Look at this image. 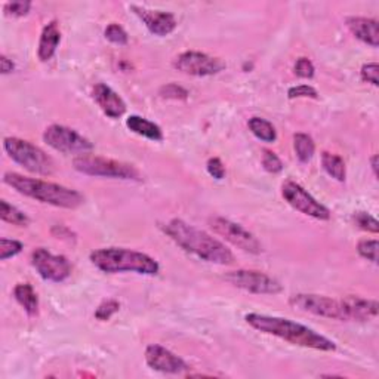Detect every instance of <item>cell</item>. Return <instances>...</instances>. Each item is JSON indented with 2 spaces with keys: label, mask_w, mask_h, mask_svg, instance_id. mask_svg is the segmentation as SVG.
I'll return each mask as SVG.
<instances>
[{
  "label": "cell",
  "mask_w": 379,
  "mask_h": 379,
  "mask_svg": "<svg viewBox=\"0 0 379 379\" xmlns=\"http://www.w3.org/2000/svg\"><path fill=\"white\" fill-rule=\"evenodd\" d=\"M160 229L181 249L206 262L218 265H230L234 262L233 252L226 245L206 231L190 226L186 221L175 218L160 224Z\"/></svg>",
  "instance_id": "cell-1"
},
{
  "label": "cell",
  "mask_w": 379,
  "mask_h": 379,
  "mask_svg": "<svg viewBox=\"0 0 379 379\" xmlns=\"http://www.w3.org/2000/svg\"><path fill=\"white\" fill-rule=\"evenodd\" d=\"M245 320L250 328L255 330L276 336L289 344L311 348L317 351H335L336 344L323 336L321 333L316 332L314 329L301 325V323L292 321L285 317H276V316H266L258 313H249L245 316Z\"/></svg>",
  "instance_id": "cell-2"
},
{
  "label": "cell",
  "mask_w": 379,
  "mask_h": 379,
  "mask_svg": "<svg viewBox=\"0 0 379 379\" xmlns=\"http://www.w3.org/2000/svg\"><path fill=\"white\" fill-rule=\"evenodd\" d=\"M4 182L25 198L55 207L76 209L85 203V198L77 190L55 184V182L24 176L17 172H6L4 175Z\"/></svg>",
  "instance_id": "cell-3"
},
{
  "label": "cell",
  "mask_w": 379,
  "mask_h": 379,
  "mask_svg": "<svg viewBox=\"0 0 379 379\" xmlns=\"http://www.w3.org/2000/svg\"><path fill=\"white\" fill-rule=\"evenodd\" d=\"M89 258L98 270L107 274L128 271L143 276H156L160 270L159 262L150 255L124 248L96 249Z\"/></svg>",
  "instance_id": "cell-4"
},
{
  "label": "cell",
  "mask_w": 379,
  "mask_h": 379,
  "mask_svg": "<svg viewBox=\"0 0 379 379\" xmlns=\"http://www.w3.org/2000/svg\"><path fill=\"white\" fill-rule=\"evenodd\" d=\"M4 148L8 153V156L29 171L36 175H52L55 172V162L40 147L32 144L25 139L17 136H6L4 139Z\"/></svg>",
  "instance_id": "cell-5"
},
{
  "label": "cell",
  "mask_w": 379,
  "mask_h": 379,
  "mask_svg": "<svg viewBox=\"0 0 379 379\" xmlns=\"http://www.w3.org/2000/svg\"><path fill=\"white\" fill-rule=\"evenodd\" d=\"M75 169L83 175L89 176H104L115 179H128V181H141V174L134 165L92 156V154H82L73 160Z\"/></svg>",
  "instance_id": "cell-6"
},
{
  "label": "cell",
  "mask_w": 379,
  "mask_h": 379,
  "mask_svg": "<svg viewBox=\"0 0 379 379\" xmlns=\"http://www.w3.org/2000/svg\"><path fill=\"white\" fill-rule=\"evenodd\" d=\"M289 304L295 310H300L308 314L345 321L341 300H335L330 297H325V295L316 293H295L289 298Z\"/></svg>",
  "instance_id": "cell-7"
},
{
  "label": "cell",
  "mask_w": 379,
  "mask_h": 379,
  "mask_svg": "<svg viewBox=\"0 0 379 379\" xmlns=\"http://www.w3.org/2000/svg\"><path fill=\"white\" fill-rule=\"evenodd\" d=\"M44 141L53 150L64 154H88L94 144L88 138L63 124H51L44 132Z\"/></svg>",
  "instance_id": "cell-8"
},
{
  "label": "cell",
  "mask_w": 379,
  "mask_h": 379,
  "mask_svg": "<svg viewBox=\"0 0 379 379\" xmlns=\"http://www.w3.org/2000/svg\"><path fill=\"white\" fill-rule=\"evenodd\" d=\"M209 226L218 236L226 238L233 246L248 252V254L258 255L262 252V245L258 238L240 224L222 217H212L209 219Z\"/></svg>",
  "instance_id": "cell-9"
},
{
  "label": "cell",
  "mask_w": 379,
  "mask_h": 379,
  "mask_svg": "<svg viewBox=\"0 0 379 379\" xmlns=\"http://www.w3.org/2000/svg\"><path fill=\"white\" fill-rule=\"evenodd\" d=\"M282 195L293 209H297L298 212L307 217H311L319 221H329L332 217L330 210L316 200L298 182L285 181L282 186Z\"/></svg>",
  "instance_id": "cell-10"
},
{
  "label": "cell",
  "mask_w": 379,
  "mask_h": 379,
  "mask_svg": "<svg viewBox=\"0 0 379 379\" xmlns=\"http://www.w3.org/2000/svg\"><path fill=\"white\" fill-rule=\"evenodd\" d=\"M172 65L178 72L195 77L214 76L221 73L227 67V64L221 58L198 51H187L179 53L172 61Z\"/></svg>",
  "instance_id": "cell-11"
},
{
  "label": "cell",
  "mask_w": 379,
  "mask_h": 379,
  "mask_svg": "<svg viewBox=\"0 0 379 379\" xmlns=\"http://www.w3.org/2000/svg\"><path fill=\"white\" fill-rule=\"evenodd\" d=\"M224 278L234 288L257 295H277L283 290V286L280 285L278 280L257 270L229 271Z\"/></svg>",
  "instance_id": "cell-12"
},
{
  "label": "cell",
  "mask_w": 379,
  "mask_h": 379,
  "mask_svg": "<svg viewBox=\"0 0 379 379\" xmlns=\"http://www.w3.org/2000/svg\"><path fill=\"white\" fill-rule=\"evenodd\" d=\"M32 265L41 278L53 283L64 282L73 270L67 257L53 255L45 248H37L32 252Z\"/></svg>",
  "instance_id": "cell-13"
},
{
  "label": "cell",
  "mask_w": 379,
  "mask_h": 379,
  "mask_svg": "<svg viewBox=\"0 0 379 379\" xmlns=\"http://www.w3.org/2000/svg\"><path fill=\"white\" fill-rule=\"evenodd\" d=\"M146 363L153 371L171 375L184 373L190 369L186 360H182L179 356L172 353L171 349L159 344H150L146 348Z\"/></svg>",
  "instance_id": "cell-14"
},
{
  "label": "cell",
  "mask_w": 379,
  "mask_h": 379,
  "mask_svg": "<svg viewBox=\"0 0 379 379\" xmlns=\"http://www.w3.org/2000/svg\"><path fill=\"white\" fill-rule=\"evenodd\" d=\"M131 11H134L135 15L144 23L150 33L159 37L169 36L176 29V18L174 13L165 12V11H151L143 6L131 5Z\"/></svg>",
  "instance_id": "cell-15"
},
{
  "label": "cell",
  "mask_w": 379,
  "mask_h": 379,
  "mask_svg": "<svg viewBox=\"0 0 379 379\" xmlns=\"http://www.w3.org/2000/svg\"><path fill=\"white\" fill-rule=\"evenodd\" d=\"M92 96L107 117L119 119L126 113V103L123 98L105 83H96L92 89Z\"/></svg>",
  "instance_id": "cell-16"
},
{
  "label": "cell",
  "mask_w": 379,
  "mask_h": 379,
  "mask_svg": "<svg viewBox=\"0 0 379 379\" xmlns=\"http://www.w3.org/2000/svg\"><path fill=\"white\" fill-rule=\"evenodd\" d=\"M345 321H369L378 316V302L359 295H347L341 300Z\"/></svg>",
  "instance_id": "cell-17"
},
{
  "label": "cell",
  "mask_w": 379,
  "mask_h": 379,
  "mask_svg": "<svg viewBox=\"0 0 379 379\" xmlns=\"http://www.w3.org/2000/svg\"><path fill=\"white\" fill-rule=\"evenodd\" d=\"M348 30L356 39L372 48H378L379 45V32L378 21L373 18L364 17H348L345 20Z\"/></svg>",
  "instance_id": "cell-18"
},
{
  "label": "cell",
  "mask_w": 379,
  "mask_h": 379,
  "mask_svg": "<svg viewBox=\"0 0 379 379\" xmlns=\"http://www.w3.org/2000/svg\"><path fill=\"white\" fill-rule=\"evenodd\" d=\"M61 41V32L60 25L57 21H51L46 24L41 30L40 40H39V48H37V57L41 63L49 61L55 52H57Z\"/></svg>",
  "instance_id": "cell-19"
},
{
  "label": "cell",
  "mask_w": 379,
  "mask_h": 379,
  "mask_svg": "<svg viewBox=\"0 0 379 379\" xmlns=\"http://www.w3.org/2000/svg\"><path fill=\"white\" fill-rule=\"evenodd\" d=\"M126 126H128V129L132 131L134 134L147 138L150 141H162L163 139V131L159 124H156L154 122H150L141 116L132 115L128 119H126Z\"/></svg>",
  "instance_id": "cell-20"
},
{
  "label": "cell",
  "mask_w": 379,
  "mask_h": 379,
  "mask_svg": "<svg viewBox=\"0 0 379 379\" xmlns=\"http://www.w3.org/2000/svg\"><path fill=\"white\" fill-rule=\"evenodd\" d=\"M13 297L30 317L39 314V297L30 283H18L13 289Z\"/></svg>",
  "instance_id": "cell-21"
},
{
  "label": "cell",
  "mask_w": 379,
  "mask_h": 379,
  "mask_svg": "<svg viewBox=\"0 0 379 379\" xmlns=\"http://www.w3.org/2000/svg\"><path fill=\"white\" fill-rule=\"evenodd\" d=\"M321 166L325 172L332 176L333 179L344 182L347 178V167L345 162L338 154H333L329 151H323L321 153Z\"/></svg>",
  "instance_id": "cell-22"
},
{
  "label": "cell",
  "mask_w": 379,
  "mask_h": 379,
  "mask_svg": "<svg viewBox=\"0 0 379 379\" xmlns=\"http://www.w3.org/2000/svg\"><path fill=\"white\" fill-rule=\"evenodd\" d=\"M293 150L301 163L311 162L316 153L314 139L307 134H295L293 135Z\"/></svg>",
  "instance_id": "cell-23"
},
{
  "label": "cell",
  "mask_w": 379,
  "mask_h": 379,
  "mask_svg": "<svg viewBox=\"0 0 379 379\" xmlns=\"http://www.w3.org/2000/svg\"><path fill=\"white\" fill-rule=\"evenodd\" d=\"M250 132L264 143H274L277 139V132L271 122L262 117H252L248 122Z\"/></svg>",
  "instance_id": "cell-24"
},
{
  "label": "cell",
  "mask_w": 379,
  "mask_h": 379,
  "mask_svg": "<svg viewBox=\"0 0 379 379\" xmlns=\"http://www.w3.org/2000/svg\"><path fill=\"white\" fill-rule=\"evenodd\" d=\"M0 218L17 227H27L30 224V218L27 217V214H24L23 210L13 205L8 203L6 200H0Z\"/></svg>",
  "instance_id": "cell-25"
},
{
  "label": "cell",
  "mask_w": 379,
  "mask_h": 379,
  "mask_svg": "<svg viewBox=\"0 0 379 379\" xmlns=\"http://www.w3.org/2000/svg\"><path fill=\"white\" fill-rule=\"evenodd\" d=\"M104 36L108 41H111V44L119 45V46L128 45V41H129L128 33H126V30L120 24H116V23H111L107 25V29L104 30Z\"/></svg>",
  "instance_id": "cell-26"
},
{
  "label": "cell",
  "mask_w": 379,
  "mask_h": 379,
  "mask_svg": "<svg viewBox=\"0 0 379 379\" xmlns=\"http://www.w3.org/2000/svg\"><path fill=\"white\" fill-rule=\"evenodd\" d=\"M378 246L376 238H361L357 243V252L361 258L378 264Z\"/></svg>",
  "instance_id": "cell-27"
},
{
  "label": "cell",
  "mask_w": 379,
  "mask_h": 379,
  "mask_svg": "<svg viewBox=\"0 0 379 379\" xmlns=\"http://www.w3.org/2000/svg\"><path fill=\"white\" fill-rule=\"evenodd\" d=\"M24 245L20 240H13V238H0V259L6 261L9 258L17 257L21 254Z\"/></svg>",
  "instance_id": "cell-28"
},
{
  "label": "cell",
  "mask_w": 379,
  "mask_h": 379,
  "mask_svg": "<svg viewBox=\"0 0 379 379\" xmlns=\"http://www.w3.org/2000/svg\"><path fill=\"white\" fill-rule=\"evenodd\" d=\"M119 310H120V302L119 301H116V300H105L100 305H98V308L95 310L94 316H95L96 320L107 321V320H110L111 317H113Z\"/></svg>",
  "instance_id": "cell-29"
},
{
  "label": "cell",
  "mask_w": 379,
  "mask_h": 379,
  "mask_svg": "<svg viewBox=\"0 0 379 379\" xmlns=\"http://www.w3.org/2000/svg\"><path fill=\"white\" fill-rule=\"evenodd\" d=\"M353 221L356 226L363 230V231H368V233H373V234H378L379 233V222L375 217H372L371 214L368 212H357L353 215Z\"/></svg>",
  "instance_id": "cell-30"
},
{
  "label": "cell",
  "mask_w": 379,
  "mask_h": 379,
  "mask_svg": "<svg viewBox=\"0 0 379 379\" xmlns=\"http://www.w3.org/2000/svg\"><path fill=\"white\" fill-rule=\"evenodd\" d=\"M32 9V2L29 0H18V2H8L4 6L5 15L13 17V18H21L25 17L27 13Z\"/></svg>",
  "instance_id": "cell-31"
},
{
  "label": "cell",
  "mask_w": 379,
  "mask_h": 379,
  "mask_svg": "<svg viewBox=\"0 0 379 379\" xmlns=\"http://www.w3.org/2000/svg\"><path fill=\"white\" fill-rule=\"evenodd\" d=\"M159 95L165 100H178V101H184L188 98V91L186 88H182L176 83H169V85H165L160 88Z\"/></svg>",
  "instance_id": "cell-32"
},
{
  "label": "cell",
  "mask_w": 379,
  "mask_h": 379,
  "mask_svg": "<svg viewBox=\"0 0 379 379\" xmlns=\"http://www.w3.org/2000/svg\"><path fill=\"white\" fill-rule=\"evenodd\" d=\"M262 166L269 174H280L283 171V162L270 150H262Z\"/></svg>",
  "instance_id": "cell-33"
},
{
  "label": "cell",
  "mask_w": 379,
  "mask_h": 379,
  "mask_svg": "<svg viewBox=\"0 0 379 379\" xmlns=\"http://www.w3.org/2000/svg\"><path fill=\"white\" fill-rule=\"evenodd\" d=\"M293 72L301 79H313L316 75V68L310 60L305 58V57H301L297 60V63H295Z\"/></svg>",
  "instance_id": "cell-34"
},
{
  "label": "cell",
  "mask_w": 379,
  "mask_h": 379,
  "mask_svg": "<svg viewBox=\"0 0 379 379\" xmlns=\"http://www.w3.org/2000/svg\"><path fill=\"white\" fill-rule=\"evenodd\" d=\"M379 65L376 63H368L364 64L360 70V77L363 82L366 83H371V85L373 86H378L379 85Z\"/></svg>",
  "instance_id": "cell-35"
},
{
  "label": "cell",
  "mask_w": 379,
  "mask_h": 379,
  "mask_svg": "<svg viewBox=\"0 0 379 379\" xmlns=\"http://www.w3.org/2000/svg\"><path fill=\"white\" fill-rule=\"evenodd\" d=\"M288 98L289 100H295V98H311V100H317L319 94L310 85H298V86L289 88Z\"/></svg>",
  "instance_id": "cell-36"
},
{
  "label": "cell",
  "mask_w": 379,
  "mask_h": 379,
  "mask_svg": "<svg viewBox=\"0 0 379 379\" xmlns=\"http://www.w3.org/2000/svg\"><path fill=\"white\" fill-rule=\"evenodd\" d=\"M206 169L210 176L218 181L226 178V166H224V163L218 158H210L206 163Z\"/></svg>",
  "instance_id": "cell-37"
},
{
  "label": "cell",
  "mask_w": 379,
  "mask_h": 379,
  "mask_svg": "<svg viewBox=\"0 0 379 379\" xmlns=\"http://www.w3.org/2000/svg\"><path fill=\"white\" fill-rule=\"evenodd\" d=\"M51 233L57 238H63V240H67V242H75L76 240V234L72 230H70L68 227H64V226H53Z\"/></svg>",
  "instance_id": "cell-38"
},
{
  "label": "cell",
  "mask_w": 379,
  "mask_h": 379,
  "mask_svg": "<svg viewBox=\"0 0 379 379\" xmlns=\"http://www.w3.org/2000/svg\"><path fill=\"white\" fill-rule=\"evenodd\" d=\"M13 70H15V64L12 63V60H9L5 53L0 55V72L2 75H9Z\"/></svg>",
  "instance_id": "cell-39"
},
{
  "label": "cell",
  "mask_w": 379,
  "mask_h": 379,
  "mask_svg": "<svg viewBox=\"0 0 379 379\" xmlns=\"http://www.w3.org/2000/svg\"><path fill=\"white\" fill-rule=\"evenodd\" d=\"M371 166H372L373 175L378 178V154H373V156L371 158Z\"/></svg>",
  "instance_id": "cell-40"
}]
</instances>
